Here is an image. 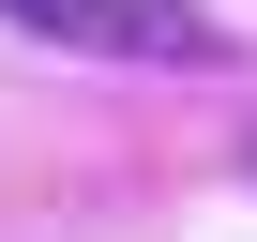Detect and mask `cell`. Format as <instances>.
<instances>
[{"label": "cell", "instance_id": "obj_1", "mask_svg": "<svg viewBox=\"0 0 257 242\" xmlns=\"http://www.w3.org/2000/svg\"><path fill=\"white\" fill-rule=\"evenodd\" d=\"M31 46H91V61H167V76H212L227 61V16L212 0H0Z\"/></svg>", "mask_w": 257, "mask_h": 242}]
</instances>
